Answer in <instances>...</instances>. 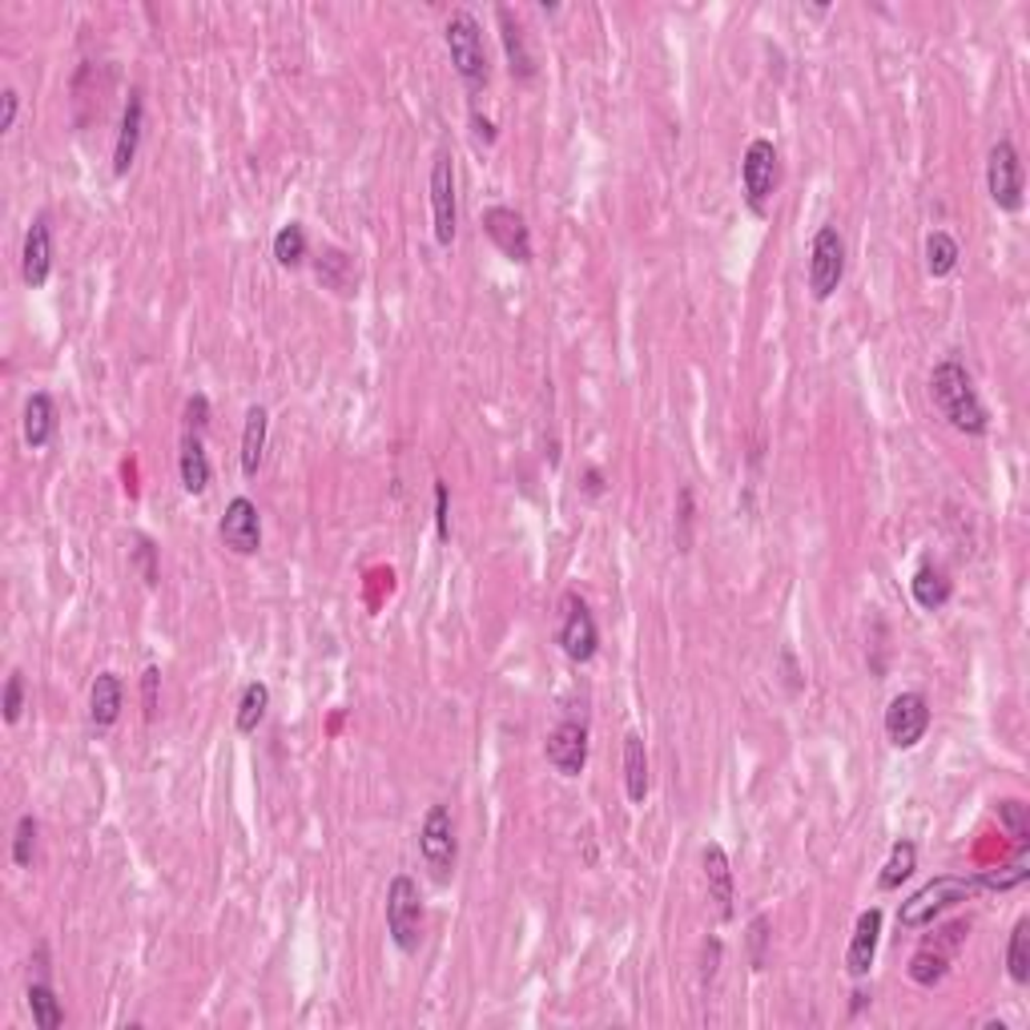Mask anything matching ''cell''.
<instances>
[{"label":"cell","instance_id":"obj_4","mask_svg":"<svg viewBox=\"0 0 1030 1030\" xmlns=\"http://www.w3.org/2000/svg\"><path fill=\"white\" fill-rule=\"evenodd\" d=\"M387 934L402 954H415L422 942V897L407 874L391 877L387 886Z\"/></svg>","mask_w":1030,"mask_h":1030},{"label":"cell","instance_id":"obj_7","mask_svg":"<svg viewBox=\"0 0 1030 1030\" xmlns=\"http://www.w3.org/2000/svg\"><path fill=\"white\" fill-rule=\"evenodd\" d=\"M845 279V242L837 226H822L809 246V294L817 302L834 299Z\"/></svg>","mask_w":1030,"mask_h":1030},{"label":"cell","instance_id":"obj_26","mask_svg":"<svg viewBox=\"0 0 1030 1030\" xmlns=\"http://www.w3.org/2000/svg\"><path fill=\"white\" fill-rule=\"evenodd\" d=\"M29 1010H32V1027L37 1030H57L65 1022L61 999H57V990H52L49 979L29 982Z\"/></svg>","mask_w":1030,"mask_h":1030},{"label":"cell","instance_id":"obj_5","mask_svg":"<svg viewBox=\"0 0 1030 1030\" xmlns=\"http://www.w3.org/2000/svg\"><path fill=\"white\" fill-rule=\"evenodd\" d=\"M560 649H564L567 660H576V664H587V660L600 652V629H596V616H592V609H587V600L576 596V592H564V600H560Z\"/></svg>","mask_w":1030,"mask_h":1030},{"label":"cell","instance_id":"obj_43","mask_svg":"<svg viewBox=\"0 0 1030 1030\" xmlns=\"http://www.w3.org/2000/svg\"><path fill=\"white\" fill-rule=\"evenodd\" d=\"M765 930H769V922H765V917H752V922H749V942H752V966H757V970L765 966V937H769V934H765Z\"/></svg>","mask_w":1030,"mask_h":1030},{"label":"cell","instance_id":"obj_22","mask_svg":"<svg viewBox=\"0 0 1030 1030\" xmlns=\"http://www.w3.org/2000/svg\"><path fill=\"white\" fill-rule=\"evenodd\" d=\"M177 475H182V487H186L190 495H206V487H210V455H206V444H202V435L190 431L186 439H182Z\"/></svg>","mask_w":1030,"mask_h":1030},{"label":"cell","instance_id":"obj_42","mask_svg":"<svg viewBox=\"0 0 1030 1030\" xmlns=\"http://www.w3.org/2000/svg\"><path fill=\"white\" fill-rule=\"evenodd\" d=\"M0 105H4V109H0V134H9L12 125H17V114H21V94H17V89H4V94H0Z\"/></svg>","mask_w":1030,"mask_h":1030},{"label":"cell","instance_id":"obj_14","mask_svg":"<svg viewBox=\"0 0 1030 1030\" xmlns=\"http://www.w3.org/2000/svg\"><path fill=\"white\" fill-rule=\"evenodd\" d=\"M544 752H547V765H552L560 777H580L587 765L584 721H560L556 729H552V737H547Z\"/></svg>","mask_w":1030,"mask_h":1030},{"label":"cell","instance_id":"obj_28","mask_svg":"<svg viewBox=\"0 0 1030 1030\" xmlns=\"http://www.w3.org/2000/svg\"><path fill=\"white\" fill-rule=\"evenodd\" d=\"M266 709H270V689L262 680H250L246 689H242V701H237V717H234L237 732H258Z\"/></svg>","mask_w":1030,"mask_h":1030},{"label":"cell","instance_id":"obj_12","mask_svg":"<svg viewBox=\"0 0 1030 1030\" xmlns=\"http://www.w3.org/2000/svg\"><path fill=\"white\" fill-rule=\"evenodd\" d=\"M217 536H222V544H226L234 556H258V547H262V519H258L254 499H246V495L230 499L226 515H222V524H217Z\"/></svg>","mask_w":1030,"mask_h":1030},{"label":"cell","instance_id":"obj_38","mask_svg":"<svg viewBox=\"0 0 1030 1030\" xmlns=\"http://www.w3.org/2000/svg\"><path fill=\"white\" fill-rule=\"evenodd\" d=\"M134 567H137V572H142V580H145V584H149V587L157 584V547L149 544V540H145V536L137 540V547H134Z\"/></svg>","mask_w":1030,"mask_h":1030},{"label":"cell","instance_id":"obj_17","mask_svg":"<svg viewBox=\"0 0 1030 1030\" xmlns=\"http://www.w3.org/2000/svg\"><path fill=\"white\" fill-rule=\"evenodd\" d=\"M142 129H145V101H142V89H134L129 101H125L122 129H117V145H114V174L117 177H125L129 169H134L137 145H142Z\"/></svg>","mask_w":1030,"mask_h":1030},{"label":"cell","instance_id":"obj_8","mask_svg":"<svg viewBox=\"0 0 1030 1030\" xmlns=\"http://www.w3.org/2000/svg\"><path fill=\"white\" fill-rule=\"evenodd\" d=\"M987 190H990V202L999 210H1007V214H1019L1022 210V162L1010 137H999L994 149H990Z\"/></svg>","mask_w":1030,"mask_h":1030},{"label":"cell","instance_id":"obj_15","mask_svg":"<svg viewBox=\"0 0 1030 1030\" xmlns=\"http://www.w3.org/2000/svg\"><path fill=\"white\" fill-rule=\"evenodd\" d=\"M52 270V234H49V217H32L29 234H25V250H21V279L29 290H41L49 282Z\"/></svg>","mask_w":1030,"mask_h":1030},{"label":"cell","instance_id":"obj_37","mask_svg":"<svg viewBox=\"0 0 1030 1030\" xmlns=\"http://www.w3.org/2000/svg\"><path fill=\"white\" fill-rule=\"evenodd\" d=\"M21 712H25V672L12 669L9 680H4V721L17 725L21 721Z\"/></svg>","mask_w":1030,"mask_h":1030},{"label":"cell","instance_id":"obj_23","mask_svg":"<svg viewBox=\"0 0 1030 1030\" xmlns=\"http://www.w3.org/2000/svg\"><path fill=\"white\" fill-rule=\"evenodd\" d=\"M52 431H57V407H52V399L45 391L29 395V402H25V444L32 451H41V447H49Z\"/></svg>","mask_w":1030,"mask_h":1030},{"label":"cell","instance_id":"obj_33","mask_svg":"<svg viewBox=\"0 0 1030 1030\" xmlns=\"http://www.w3.org/2000/svg\"><path fill=\"white\" fill-rule=\"evenodd\" d=\"M319 279L327 282L330 290L347 294V290H351V258L339 254V250H327V254L319 258Z\"/></svg>","mask_w":1030,"mask_h":1030},{"label":"cell","instance_id":"obj_20","mask_svg":"<svg viewBox=\"0 0 1030 1030\" xmlns=\"http://www.w3.org/2000/svg\"><path fill=\"white\" fill-rule=\"evenodd\" d=\"M495 21H499V41H504L512 77L515 81H532V77H536V57H532V49H527L524 25L515 21L512 9H495Z\"/></svg>","mask_w":1030,"mask_h":1030},{"label":"cell","instance_id":"obj_10","mask_svg":"<svg viewBox=\"0 0 1030 1030\" xmlns=\"http://www.w3.org/2000/svg\"><path fill=\"white\" fill-rule=\"evenodd\" d=\"M431 214H435V242L451 246L455 234H459V197H455L451 154H439L431 165Z\"/></svg>","mask_w":1030,"mask_h":1030},{"label":"cell","instance_id":"obj_30","mask_svg":"<svg viewBox=\"0 0 1030 1030\" xmlns=\"http://www.w3.org/2000/svg\"><path fill=\"white\" fill-rule=\"evenodd\" d=\"M1007 970L1010 979L1030 982V917H1019L1014 930H1010V946H1007Z\"/></svg>","mask_w":1030,"mask_h":1030},{"label":"cell","instance_id":"obj_36","mask_svg":"<svg viewBox=\"0 0 1030 1030\" xmlns=\"http://www.w3.org/2000/svg\"><path fill=\"white\" fill-rule=\"evenodd\" d=\"M1027 862H1014V866H1002V869H990V874H982L979 877V886L982 890H1014V886H1022L1027 882Z\"/></svg>","mask_w":1030,"mask_h":1030},{"label":"cell","instance_id":"obj_29","mask_svg":"<svg viewBox=\"0 0 1030 1030\" xmlns=\"http://www.w3.org/2000/svg\"><path fill=\"white\" fill-rule=\"evenodd\" d=\"M914 866H917V845L914 842H894L886 866H882V877H877V886L897 890L910 874H914Z\"/></svg>","mask_w":1030,"mask_h":1030},{"label":"cell","instance_id":"obj_6","mask_svg":"<svg viewBox=\"0 0 1030 1030\" xmlns=\"http://www.w3.org/2000/svg\"><path fill=\"white\" fill-rule=\"evenodd\" d=\"M419 854L431 869L435 882H447L455 874V862H459V845H455V825H451V809L447 805H431L427 817H422L419 829Z\"/></svg>","mask_w":1030,"mask_h":1030},{"label":"cell","instance_id":"obj_16","mask_svg":"<svg viewBox=\"0 0 1030 1030\" xmlns=\"http://www.w3.org/2000/svg\"><path fill=\"white\" fill-rule=\"evenodd\" d=\"M877 937H882V910L857 914L854 937H849V950H845V970H849V979H866L869 974V966H874V959H877Z\"/></svg>","mask_w":1030,"mask_h":1030},{"label":"cell","instance_id":"obj_44","mask_svg":"<svg viewBox=\"0 0 1030 1030\" xmlns=\"http://www.w3.org/2000/svg\"><path fill=\"white\" fill-rule=\"evenodd\" d=\"M604 492V475L596 472V467H587V495H600Z\"/></svg>","mask_w":1030,"mask_h":1030},{"label":"cell","instance_id":"obj_41","mask_svg":"<svg viewBox=\"0 0 1030 1030\" xmlns=\"http://www.w3.org/2000/svg\"><path fill=\"white\" fill-rule=\"evenodd\" d=\"M435 532H439V540L451 536V515H447V484H435Z\"/></svg>","mask_w":1030,"mask_h":1030},{"label":"cell","instance_id":"obj_21","mask_svg":"<svg viewBox=\"0 0 1030 1030\" xmlns=\"http://www.w3.org/2000/svg\"><path fill=\"white\" fill-rule=\"evenodd\" d=\"M950 592H954V584H950L946 567H937V564H922L914 572V580H910V596H914V604L922 612L946 609Z\"/></svg>","mask_w":1030,"mask_h":1030},{"label":"cell","instance_id":"obj_3","mask_svg":"<svg viewBox=\"0 0 1030 1030\" xmlns=\"http://www.w3.org/2000/svg\"><path fill=\"white\" fill-rule=\"evenodd\" d=\"M979 877H954V874H942L934 877V882H926V886L917 890V894H910L906 902H902V910H897V922L906 930H917V926H930L937 914H946L950 906H959V902H966V897L979 894Z\"/></svg>","mask_w":1030,"mask_h":1030},{"label":"cell","instance_id":"obj_1","mask_svg":"<svg viewBox=\"0 0 1030 1030\" xmlns=\"http://www.w3.org/2000/svg\"><path fill=\"white\" fill-rule=\"evenodd\" d=\"M930 399H934L937 415H942L954 431L987 435L990 415H987V407H982L979 391H974V382H970L962 362H954V359L937 362L934 371H930Z\"/></svg>","mask_w":1030,"mask_h":1030},{"label":"cell","instance_id":"obj_2","mask_svg":"<svg viewBox=\"0 0 1030 1030\" xmlns=\"http://www.w3.org/2000/svg\"><path fill=\"white\" fill-rule=\"evenodd\" d=\"M444 41L451 52L455 72L464 77V85L472 94H479L487 85V49H484V29L467 9H455L444 25Z\"/></svg>","mask_w":1030,"mask_h":1030},{"label":"cell","instance_id":"obj_25","mask_svg":"<svg viewBox=\"0 0 1030 1030\" xmlns=\"http://www.w3.org/2000/svg\"><path fill=\"white\" fill-rule=\"evenodd\" d=\"M266 431H270V415L266 407H250L246 411V422H242V472L246 475H258V467H262V455H266Z\"/></svg>","mask_w":1030,"mask_h":1030},{"label":"cell","instance_id":"obj_31","mask_svg":"<svg viewBox=\"0 0 1030 1030\" xmlns=\"http://www.w3.org/2000/svg\"><path fill=\"white\" fill-rule=\"evenodd\" d=\"M274 258H279V266H286V270L307 262V230H302L299 222H286V226L274 234Z\"/></svg>","mask_w":1030,"mask_h":1030},{"label":"cell","instance_id":"obj_19","mask_svg":"<svg viewBox=\"0 0 1030 1030\" xmlns=\"http://www.w3.org/2000/svg\"><path fill=\"white\" fill-rule=\"evenodd\" d=\"M122 705H125V684L117 672H97L94 684H89V721H94L97 732L114 729L117 717H122Z\"/></svg>","mask_w":1030,"mask_h":1030},{"label":"cell","instance_id":"obj_35","mask_svg":"<svg viewBox=\"0 0 1030 1030\" xmlns=\"http://www.w3.org/2000/svg\"><path fill=\"white\" fill-rule=\"evenodd\" d=\"M999 822L1007 825V834L1019 842V849H1027V845H1030V814H1027V805L1014 801V797L999 801Z\"/></svg>","mask_w":1030,"mask_h":1030},{"label":"cell","instance_id":"obj_24","mask_svg":"<svg viewBox=\"0 0 1030 1030\" xmlns=\"http://www.w3.org/2000/svg\"><path fill=\"white\" fill-rule=\"evenodd\" d=\"M624 789H629L632 805H644V797H649V752H644L640 732L624 737Z\"/></svg>","mask_w":1030,"mask_h":1030},{"label":"cell","instance_id":"obj_39","mask_svg":"<svg viewBox=\"0 0 1030 1030\" xmlns=\"http://www.w3.org/2000/svg\"><path fill=\"white\" fill-rule=\"evenodd\" d=\"M157 684H162V669L157 664H149L142 677V697H145V721H154L157 717Z\"/></svg>","mask_w":1030,"mask_h":1030},{"label":"cell","instance_id":"obj_9","mask_svg":"<svg viewBox=\"0 0 1030 1030\" xmlns=\"http://www.w3.org/2000/svg\"><path fill=\"white\" fill-rule=\"evenodd\" d=\"M741 186L749 210L757 217H765V206H769L772 190H777V149H772V142H765V137L749 142L741 162Z\"/></svg>","mask_w":1030,"mask_h":1030},{"label":"cell","instance_id":"obj_18","mask_svg":"<svg viewBox=\"0 0 1030 1030\" xmlns=\"http://www.w3.org/2000/svg\"><path fill=\"white\" fill-rule=\"evenodd\" d=\"M701 866H705V886H709V902L717 906L721 922H729V917H732V866H729V854H725L717 842H709L701 849Z\"/></svg>","mask_w":1030,"mask_h":1030},{"label":"cell","instance_id":"obj_32","mask_svg":"<svg viewBox=\"0 0 1030 1030\" xmlns=\"http://www.w3.org/2000/svg\"><path fill=\"white\" fill-rule=\"evenodd\" d=\"M950 970V959L942 954V950H917L914 959H910V979L917 982V987H937V982L946 979Z\"/></svg>","mask_w":1030,"mask_h":1030},{"label":"cell","instance_id":"obj_13","mask_svg":"<svg viewBox=\"0 0 1030 1030\" xmlns=\"http://www.w3.org/2000/svg\"><path fill=\"white\" fill-rule=\"evenodd\" d=\"M484 230L507 262H515V266H527V262H532V230H527V222L515 214V210L492 206L484 214Z\"/></svg>","mask_w":1030,"mask_h":1030},{"label":"cell","instance_id":"obj_11","mask_svg":"<svg viewBox=\"0 0 1030 1030\" xmlns=\"http://www.w3.org/2000/svg\"><path fill=\"white\" fill-rule=\"evenodd\" d=\"M930 729V701L922 692H897L886 709V737L894 749H914Z\"/></svg>","mask_w":1030,"mask_h":1030},{"label":"cell","instance_id":"obj_40","mask_svg":"<svg viewBox=\"0 0 1030 1030\" xmlns=\"http://www.w3.org/2000/svg\"><path fill=\"white\" fill-rule=\"evenodd\" d=\"M186 427L194 435H202L210 427V399L206 395H194V399L186 402Z\"/></svg>","mask_w":1030,"mask_h":1030},{"label":"cell","instance_id":"obj_27","mask_svg":"<svg viewBox=\"0 0 1030 1030\" xmlns=\"http://www.w3.org/2000/svg\"><path fill=\"white\" fill-rule=\"evenodd\" d=\"M959 242L946 234V230H934V234L926 237V270L930 279H950L954 274V266H959Z\"/></svg>","mask_w":1030,"mask_h":1030},{"label":"cell","instance_id":"obj_34","mask_svg":"<svg viewBox=\"0 0 1030 1030\" xmlns=\"http://www.w3.org/2000/svg\"><path fill=\"white\" fill-rule=\"evenodd\" d=\"M37 817L32 814H25L21 822H17V834H12V862L21 869H29L32 866V857H37Z\"/></svg>","mask_w":1030,"mask_h":1030}]
</instances>
